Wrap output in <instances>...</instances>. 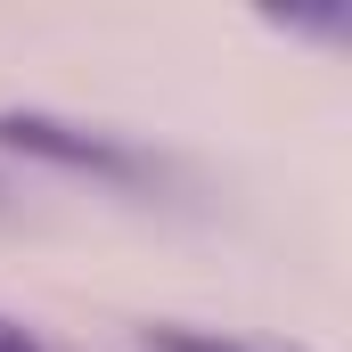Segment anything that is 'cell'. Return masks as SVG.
I'll return each instance as SVG.
<instances>
[{"label":"cell","instance_id":"cell-2","mask_svg":"<svg viewBox=\"0 0 352 352\" xmlns=\"http://www.w3.org/2000/svg\"><path fill=\"white\" fill-rule=\"evenodd\" d=\"M156 344H164V352H238V344H213V336H180V328H164Z\"/></svg>","mask_w":352,"mask_h":352},{"label":"cell","instance_id":"cell-1","mask_svg":"<svg viewBox=\"0 0 352 352\" xmlns=\"http://www.w3.org/2000/svg\"><path fill=\"white\" fill-rule=\"evenodd\" d=\"M0 148H16L33 164H58V173H98V180H140L148 173L123 140H107L90 123H66V115H33V107H8L0 115Z\"/></svg>","mask_w":352,"mask_h":352},{"label":"cell","instance_id":"cell-3","mask_svg":"<svg viewBox=\"0 0 352 352\" xmlns=\"http://www.w3.org/2000/svg\"><path fill=\"white\" fill-rule=\"evenodd\" d=\"M0 352H41V344H33V336H25L16 320H0Z\"/></svg>","mask_w":352,"mask_h":352}]
</instances>
